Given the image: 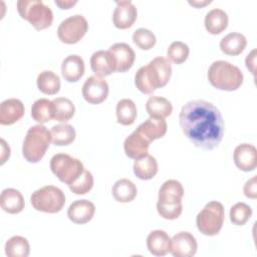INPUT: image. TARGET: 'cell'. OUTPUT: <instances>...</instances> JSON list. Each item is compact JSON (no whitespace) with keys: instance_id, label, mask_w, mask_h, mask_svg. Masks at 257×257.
Instances as JSON below:
<instances>
[{"instance_id":"cell-1","label":"cell","mask_w":257,"mask_h":257,"mask_svg":"<svg viewBox=\"0 0 257 257\" xmlns=\"http://www.w3.org/2000/svg\"><path fill=\"white\" fill-rule=\"evenodd\" d=\"M184 135L198 148L213 150L224 136V121L220 110L203 99L190 100L182 106L179 115Z\"/></svg>"},{"instance_id":"cell-2","label":"cell","mask_w":257,"mask_h":257,"mask_svg":"<svg viewBox=\"0 0 257 257\" xmlns=\"http://www.w3.org/2000/svg\"><path fill=\"white\" fill-rule=\"evenodd\" d=\"M171 75L170 61L163 56H158L149 64L139 68L135 74V84L141 92L151 94L157 88L164 87L169 82Z\"/></svg>"},{"instance_id":"cell-3","label":"cell","mask_w":257,"mask_h":257,"mask_svg":"<svg viewBox=\"0 0 257 257\" xmlns=\"http://www.w3.org/2000/svg\"><path fill=\"white\" fill-rule=\"evenodd\" d=\"M208 80L217 89L233 91L243 83V73L236 65L225 61H214L208 69Z\"/></svg>"},{"instance_id":"cell-4","label":"cell","mask_w":257,"mask_h":257,"mask_svg":"<svg viewBox=\"0 0 257 257\" xmlns=\"http://www.w3.org/2000/svg\"><path fill=\"white\" fill-rule=\"evenodd\" d=\"M51 143V133L43 124L31 126L22 145V154L29 163H38L44 157Z\"/></svg>"},{"instance_id":"cell-5","label":"cell","mask_w":257,"mask_h":257,"mask_svg":"<svg viewBox=\"0 0 257 257\" xmlns=\"http://www.w3.org/2000/svg\"><path fill=\"white\" fill-rule=\"evenodd\" d=\"M16 5L21 18L27 20L36 30H43L51 26L52 10L41 0H19Z\"/></svg>"},{"instance_id":"cell-6","label":"cell","mask_w":257,"mask_h":257,"mask_svg":"<svg viewBox=\"0 0 257 257\" xmlns=\"http://www.w3.org/2000/svg\"><path fill=\"white\" fill-rule=\"evenodd\" d=\"M30 202L36 211L55 214L64 207L65 195L59 188L48 185L34 191L30 197Z\"/></svg>"},{"instance_id":"cell-7","label":"cell","mask_w":257,"mask_h":257,"mask_svg":"<svg viewBox=\"0 0 257 257\" xmlns=\"http://www.w3.org/2000/svg\"><path fill=\"white\" fill-rule=\"evenodd\" d=\"M225 219L223 205L218 201H211L199 212L196 218L198 230L206 236H215L221 231Z\"/></svg>"},{"instance_id":"cell-8","label":"cell","mask_w":257,"mask_h":257,"mask_svg":"<svg viewBox=\"0 0 257 257\" xmlns=\"http://www.w3.org/2000/svg\"><path fill=\"white\" fill-rule=\"evenodd\" d=\"M50 169L54 176L62 183L71 185L85 170L78 159L67 154H56L50 160Z\"/></svg>"},{"instance_id":"cell-9","label":"cell","mask_w":257,"mask_h":257,"mask_svg":"<svg viewBox=\"0 0 257 257\" xmlns=\"http://www.w3.org/2000/svg\"><path fill=\"white\" fill-rule=\"evenodd\" d=\"M87 30V20L84 16L75 14L61 21L57 28V36L65 44H75L82 39Z\"/></svg>"},{"instance_id":"cell-10","label":"cell","mask_w":257,"mask_h":257,"mask_svg":"<svg viewBox=\"0 0 257 257\" xmlns=\"http://www.w3.org/2000/svg\"><path fill=\"white\" fill-rule=\"evenodd\" d=\"M82 96L91 104H98L104 101L108 95V84L100 76H89L82 85Z\"/></svg>"},{"instance_id":"cell-11","label":"cell","mask_w":257,"mask_h":257,"mask_svg":"<svg viewBox=\"0 0 257 257\" xmlns=\"http://www.w3.org/2000/svg\"><path fill=\"white\" fill-rule=\"evenodd\" d=\"M198 248L195 237L187 232L177 233L171 239V254L174 257H192L196 254Z\"/></svg>"},{"instance_id":"cell-12","label":"cell","mask_w":257,"mask_h":257,"mask_svg":"<svg viewBox=\"0 0 257 257\" xmlns=\"http://www.w3.org/2000/svg\"><path fill=\"white\" fill-rule=\"evenodd\" d=\"M137 7L131 1H116V6L112 14V22L118 29H127L132 27L137 20Z\"/></svg>"},{"instance_id":"cell-13","label":"cell","mask_w":257,"mask_h":257,"mask_svg":"<svg viewBox=\"0 0 257 257\" xmlns=\"http://www.w3.org/2000/svg\"><path fill=\"white\" fill-rule=\"evenodd\" d=\"M233 159L236 167L243 172L254 171L257 167V150L253 145H238L233 153Z\"/></svg>"},{"instance_id":"cell-14","label":"cell","mask_w":257,"mask_h":257,"mask_svg":"<svg viewBox=\"0 0 257 257\" xmlns=\"http://www.w3.org/2000/svg\"><path fill=\"white\" fill-rule=\"evenodd\" d=\"M90 67L95 75L103 77L116 71V62L109 50L95 51L90 57Z\"/></svg>"},{"instance_id":"cell-15","label":"cell","mask_w":257,"mask_h":257,"mask_svg":"<svg viewBox=\"0 0 257 257\" xmlns=\"http://www.w3.org/2000/svg\"><path fill=\"white\" fill-rule=\"evenodd\" d=\"M150 144L151 142L136 130L124 140L123 150L128 158L138 160L148 155Z\"/></svg>"},{"instance_id":"cell-16","label":"cell","mask_w":257,"mask_h":257,"mask_svg":"<svg viewBox=\"0 0 257 257\" xmlns=\"http://www.w3.org/2000/svg\"><path fill=\"white\" fill-rule=\"evenodd\" d=\"M24 104L20 99H5L0 104V123L2 125H11L17 122L24 115Z\"/></svg>"},{"instance_id":"cell-17","label":"cell","mask_w":257,"mask_h":257,"mask_svg":"<svg viewBox=\"0 0 257 257\" xmlns=\"http://www.w3.org/2000/svg\"><path fill=\"white\" fill-rule=\"evenodd\" d=\"M184 188L177 180L166 181L159 190L158 203L160 205H177L182 204Z\"/></svg>"},{"instance_id":"cell-18","label":"cell","mask_w":257,"mask_h":257,"mask_svg":"<svg viewBox=\"0 0 257 257\" xmlns=\"http://www.w3.org/2000/svg\"><path fill=\"white\" fill-rule=\"evenodd\" d=\"M108 50L115 59L117 72H125L132 68L136 59V53L128 44L123 42L114 43Z\"/></svg>"},{"instance_id":"cell-19","label":"cell","mask_w":257,"mask_h":257,"mask_svg":"<svg viewBox=\"0 0 257 257\" xmlns=\"http://www.w3.org/2000/svg\"><path fill=\"white\" fill-rule=\"evenodd\" d=\"M95 212V207L88 200H76L70 204L67 210V217L75 224H85L89 222Z\"/></svg>"},{"instance_id":"cell-20","label":"cell","mask_w":257,"mask_h":257,"mask_svg":"<svg viewBox=\"0 0 257 257\" xmlns=\"http://www.w3.org/2000/svg\"><path fill=\"white\" fill-rule=\"evenodd\" d=\"M84 61L77 54H71L65 57L61 64V73L68 82L78 81L84 74Z\"/></svg>"},{"instance_id":"cell-21","label":"cell","mask_w":257,"mask_h":257,"mask_svg":"<svg viewBox=\"0 0 257 257\" xmlns=\"http://www.w3.org/2000/svg\"><path fill=\"white\" fill-rule=\"evenodd\" d=\"M147 247L154 256H165L171 250V238L163 230H154L147 237Z\"/></svg>"},{"instance_id":"cell-22","label":"cell","mask_w":257,"mask_h":257,"mask_svg":"<svg viewBox=\"0 0 257 257\" xmlns=\"http://www.w3.org/2000/svg\"><path fill=\"white\" fill-rule=\"evenodd\" d=\"M0 205L2 210L6 213L18 214L24 209L25 203L22 194L18 190L7 188L1 193Z\"/></svg>"},{"instance_id":"cell-23","label":"cell","mask_w":257,"mask_h":257,"mask_svg":"<svg viewBox=\"0 0 257 257\" xmlns=\"http://www.w3.org/2000/svg\"><path fill=\"white\" fill-rule=\"evenodd\" d=\"M167 122L165 118L149 117L138 126V131L151 143L157 139L163 138L167 133Z\"/></svg>"},{"instance_id":"cell-24","label":"cell","mask_w":257,"mask_h":257,"mask_svg":"<svg viewBox=\"0 0 257 257\" xmlns=\"http://www.w3.org/2000/svg\"><path fill=\"white\" fill-rule=\"evenodd\" d=\"M228 15L227 13L219 8H214L210 10L205 16V28L213 35L220 34L228 26Z\"/></svg>"},{"instance_id":"cell-25","label":"cell","mask_w":257,"mask_h":257,"mask_svg":"<svg viewBox=\"0 0 257 257\" xmlns=\"http://www.w3.org/2000/svg\"><path fill=\"white\" fill-rule=\"evenodd\" d=\"M247 45L246 37L238 32H231L220 41V49L223 53L231 56L241 54Z\"/></svg>"},{"instance_id":"cell-26","label":"cell","mask_w":257,"mask_h":257,"mask_svg":"<svg viewBox=\"0 0 257 257\" xmlns=\"http://www.w3.org/2000/svg\"><path fill=\"white\" fill-rule=\"evenodd\" d=\"M134 173L140 180L148 181L153 179L158 173L157 160L149 154L144 158L136 160L134 163Z\"/></svg>"},{"instance_id":"cell-27","label":"cell","mask_w":257,"mask_h":257,"mask_svg":"<svg viewBox=\"0 0 257 257\" xmlns=\"http://www.w3.org/2000/svg\"><path fill=\"white\" fill-rule=\"evenodd\" d=\"M146 109L151 117L166 118L172 113L173 105L167 98L153 95L147 100Z\"/></svg>"},{"instance_id":"cell-28","label":"cell","mask_w":257,"mask_h":257,"mask_svg":"<svg viewBox=\"0 0 257 257\" xmlns=\"http://www.w3.org/2000/svg\"><path fill=\"white\" fill-rule=\"evenodd\" d=\"M113 198L119 203L132 202L138 194L136 185L127 179L117 180L111 189Z\"/></svg>"},{"instance_id":"cell-29","label":"cell","mask_w":257,"mask_h":257,"mask_svg":"<svg viewBox=\"0 0 257 257\" xmlns=\"http://www.w3.org/2000/svg\"><path fill=\"white\" fill-rule=\"evenodd\" d=\"M51 143L55 146H68L74 142L76 133L74 127L68 123H59L53 125L50 130Z\"/></svg>"},{"instance_id":"cell-30","label":"cell","mask_w":257,"mask_h":257,"mask_svg":"<svg viewBox=\"0 0 257 257\" xmlns=\"http://www.w3.org/2000/svg\"><path fill=\"white\" fill-rule=\"evenodd\" d=\"M38 89L47 95L56 94L60 89V78L50 70L40 72L36 79Z\"/></svg>"},{"instance_id":"cell-31","label":"cell","mask_w":257,"mask_h":257,"mask_svg":"<svg viewBox=\"0 0 257 257\" xmlns=\"http://www.w3.org/2000/svg\"><path fill=\"white\" fill-rule=\"evenodd\" d=\"M53 103V119L66 122L75 112V106L73 102L66 97H56L52 100Z\"/></svg>"},{"instance_id":"cell-32","label":"cell","mask_w":257,"mask_h":257,"mask_svg":"<svg viewBox=\"0 0 257 257\" xmlns=\"http://www.w3.org/2000/svg\"><path fill=\"white\" fill-rule=\"evenodd\" d=\"M137 118V106L130 98L120 99L116 103V119L122 125H131Z\"/></svg>"},{"instance_id":"cell-33","label":"cell","mask_w":257,"mask_h":257,"mask_svg":"<svg viewBox=\"0 0 257 257\" xmlns=\"http://www.w3.org/2000/svg\"><path fill=\"white\" fill-rule=\"evenodd\" d=\"M32 118L41 123L47 122L53 118V103L47 98H39L35 100L31 106Z\"/></svg>"},{"instance_id":"cell-34","label":"cell","mask_w":257,"mask_h":257,"mask_svg":"<svg viewBox=\"0 0 257 257\" xmlns=\"http://www.w3.org/2000/svg\"><path fill=\"white\" fill-rule=\"evenodd\" d=\"M29 252V242L22 236H13L5 244V254L9 257H27Z\"/></svg>"},{"instance_id":"cell-35","label":"cell","mask_w":257,"mask_h":257,"mask_svg":"<svg viewBox=\"0 0 257 257\" xmlns=\"http://www.w3.org/2000/svg\"><path fill=\"white\" fill-rule=\"evenodd\" d=\"M189 46L182 41L172 42L167 50L168 60L172 61L175 64H182L183 62H185L189 56Z\"/></svg>"},{"instance_id":"cell-36","label":"cell","mask_w":257,"mask_h":257,"mask_svg":"<svg viewBox=\"0 0 257 257\" xmlns=\"http://www.w3.org/2000/svg\"><path fill=\"white\" fill-rule=\"evenodd\" d=\"M252 216V209L249 205L239 202L230 209V220L237 226H242L248 222Z\"/></svg>"},{"instance_id":"cell-37","label":"cell","mask_w":257,"mask_h":257,"mask_svg":"<svg viewBox=\"0 0 257 257\" xmlns=\"http://www.w3.org/2000/svg\"><path fill=\"white\" fill-rule=\"evenodd\" d=\"M134 43L142 50H150L157 42L156 35L147 28H139L133 34Z\"/></svg>"},{"instance_id":"cell-38","label":"cell","mask_w":257,"mask_h":257,"mask_svg":"<svg viewBox=\"0 0 257 257\" xmlns=\"http://www.w3.org/2000/svg\"><path fill=\"white\" fill-rule=\"evenodd\" d=\"M68 187L73 194L84 195L88 193L93 187V176L89 171L84 170L80 177Z\"/></svg>"},{"instance_id":"cell-39","label":"cell","mask_w":257,"mask_h":257,"mask_svg":"<svg viewBox=\"0 0 257 257\" xmlns=\"http://www.w3.org/2000/svg\"><path fill=\"white\" fill-rule=\"evenodd\" d=\"M159 215L166 220H175L180 217L183 211V205H160L157 204Z\"/></svg>"},{"instance_id":"cell-40","label":"cell","mask_w":257,"mask_h":257,"mask_svg":"<svg viewBox=\"0 0 257 257\" xmlns=\"http://www.w3.org/2000/svg\"><path fill=\"white\" fill-rule=\"evenodd\" d=\"M244 195L250 199L257 198V177L254 176L250 180H248L243 188Z\"/></svg>"},{"instance_id":"cell-41","label":"cell","mask_w":257,"mask_h":257,"mask_svg":"<svg viewBox=\"0 0 257 257\" xmlns=\"http://www.w3.org/2000/svg\"><path fill=\"white\" fill-rule=\"evenodd\" d=\"M246 67L250 70V72L255 75V67H256V49H253L245 59Z\"/></svg>"},{"instance_id":"cell-42","label":"cell","mask_w":257,"mask_h":257,"mask_svg":"<svg viewBox=\"0 0 257 257\" xmlns=\"http://www.w3.org/2000/svg\"><path fill=\"white\" fill-rule=\"evenodd\" d=\"M1 165H3L10 157V148L3 139H1Z\"/></svg>"},{"instance_id":"cell-43","label":"cell","mask_w":257,"mask_h":257,"mask_svg":"<svg viewBox=\"0 0 257 257\" xmlns=\"http://www.w3.org/2000/svg\"><path fill=\"white\" fill-rule=\"evenodd\" d=\"M77 1H55V4L60 8V9H69L73 5H75Z\"/></svg>"},{"instance_id":"cell-44","label":"cell","mask_w":257,"mask_h":257,"mask_svg":"<svg viewBox=\"0 0 257 257\" xmlns=\"http://www.w3.org/2000/svg\"><path fill=\"white\" fill-rule=\"evenodd\" d=\"M211 3V1H189V4L190 5H192V6H195V7H197V8H200V7H203V6H205V5H207V4H210Z\"/></svg>"}]
</instances>
